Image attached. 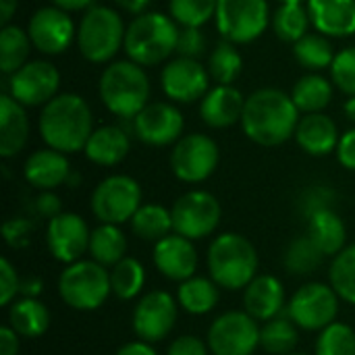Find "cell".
Here are the masks:
<instances>
[{
	"label": "cell",
	"instance_id": "cell-12",
	"mask_svg": "<svg viewBox=\"0 0 355 355\" xmlns=\"http://www.w3.org/2000/svg\"><path fill=\"white\" fill-rule=\"evenodd\" d=\"M171 214L175 233L191 241H198L210 237L218 229L223 208L216 196H212L210 191L191 189L177 198V202L171 208Z\"/></svg>",
	"mask_w": 355,
	"mask_h": 355
},
{
	"label": "cell",
	"instance_id": "cell-26",
	"mask_svg": "<svg viewBox=\"0 0 355 355\" xmlns=\"http://www.w3.org/2000/svg\"><path fill=\"white\" fill-rule=\"evenodd\" d=\"M29 139V119L25 106L19 104L10 94L0 96V156H17Z\"/></svg>",
	"mask_w": 355,
	"mask_h": 355
},
{
	"label": "cell",
	"instance_id": "cell-8",
	"mask_svg": "<svg viewBox=\"0 0 355 355\" xmlns=\"http://www.w3.org/2000/svg\"><path fill=\"white\" fill-rule=\"evenodd\" d=\"M341 297L331 283H306L287 302L285 314L300 327V331L320 333L339 316Z\"/></svg>",
	"mask_w": 355,
	"mask_h": 355
},
{
	"label": "cell",
	"instance_id": "cell-45",
	"mask_svg": "<svg viewBox=\"0 0 355 355\" xmlns=\"http://www.w3.org/2000/svg\"><path fill=\"white\" fill-rule=\"evenodd\" d=\"M333 83L347 96H355V46L337 52L331 64Z\"/></svg>",
	"mask_w": 355,
	"mask_h": 355
},
{
	"label": "cell",
	"instance_id": "cell-53",
	"mask_svg": "<svg viewBox=\"0 0 355 355\" xmlns=\"http://www.w3.org/2000/svg\"><path fill=\"white\" fill-rule=\"evenodd\" d=\"M114 355H158V354H156V349H154V345H152V343L137 339V341H129V343L121 345Z\"/></svg>",
	"mask_w": 355,
	"mask_h": 355
},
{
	"label": "cell",
	"instance_id": "cell-18",
	"mask_svg": "<svg viewBox=\"0 0 355 355\" xmlns=\"http://www.w3.org/2000/svg\"><path fill=\"white\" fill-rule=\"evenodd\" d=\"M92 231L87 223L75 212H60L52 220H48L46 229V245L54 260L73 264L81 260L89 252Z\"/></svg>",
	"mask_w": 355,
	"mask_h": 355
},
{
	"label": "cell",
	"instance_id": "cell-58",
	"mask_svg": "<svg viewBox=\"0 0 355 355\" xmlns=\"http://www.w3.org/2000/svg\"><path fill=\"white\" fill-rule=\"evenodd\" d=\"M343 110H345V114L349 116V121H354L355 123V96H349V100L345 102Z\"/></svg>",
	"mask_w": 355,
	"mask_h": 355
},
{
	"label": "cell",
	"instance_id": "cell-49",
	"mask_svg": "<svg viewBox=\"0 0 355 355\" xmlns=\"http://www.w3.org/2000/svg\"><path fill=\"white\" fill-rule=\"evenodd\" d=\"M166 355H212L210 347L204 339L196 335H181L175 341H171Z\"/></svg>",
	"mask_w": 355,
	"mask_h": 355
},
{
	"label": "cell",
	"instance_id": "cell-33",
	"mask_svg": "<svg viewBox=\"0 0 355 355\" xmlns=\"http://www.w3.org/2000/svg\"><path fill=\"white\" fill-rule=\"evenodd\" d=\"M291 98L304 114L322 112L333 100V83L318 73H308L295 81Z\"/></svg>",
	"mask_w": 355,
	"mask_h": 355
},
{
	"label": "cell",
	"instance_id": "cell-15",
	"mask_svg": "<svg viewBox=\"0 0 355 355\" xmlns=\"http://www.w3.org/2000/svg\"><path fill=\"white\" fill-rule=\"evenodd\" d=\"M4 87V92L25 108L46 106L58 96L60 73L48 60H27L19 71L8 75Z\"/></svg>",
	"mask_w": 355,
	"mask_h": 355
},
{
	"label": "cell",
	"instance_id": "cell-20",
	"mask_svg": "<svg viewBox=\"0 0 355 355\" xmlns=\"http://www.w3.org/2000/svg\"><path fill=\"white\" fill-rule=\"evenodd\" d=\"M152 260L156 270L164 279L175 283H183L196 277L200 266V256L193 241L179 233H171L164 239L156 241L152 250Z\"/></svg>",
	"mask_w": 355,
	"mask_h": 355
},
{
	"label": "cell",
	"instance_id": "cell-24",
	"mask_svg": "<svg viewBox=\"0 0 355 355\" xmlns=\"http://www.w3.org/2000/svg\"><path fill=\"white\" fill-rule=\"evenodd\" d=\"M314 29L327 37L355 35V0H306Z\"/></svg>",
	"mask_w": 355,
	"mask_h": 355
},
{
	"label": "cell",
	"instance_id": "cell-4",
	"mask_svg": "<svg viewBox=\"0 0 355 355\" xmlns=\"http://www.w3.org/2000/svg\"><path fill=\"white\" fill-rule=\"evenodd\" d=\"M181 27L175 19L158 10H146L135 15L125 31V54L129 60L141 67H154L164 62L171 54L177 52Z\"/></svg>",
	"mask_w": 355,
	"mask_h": 355
},
{
	"label": "cell",
	"instance_id": "cell-44",
	"mask_svg": "<svg viewBox=\"0 0 355 355\" xmlns=\"http://www.w3.org/2000/svg\"><path fill=\"white\" fill-rule=\"evenodd\" d=\"M335 202H337L335 189H331L327 185H312V187H308V189H304L300 193V198H297V210L308 220L316 212L335 208Z\"/></svg>",
	"mask_w": 355,
	"mask_h": 355
},
{
	"label": "cell",
	"instance_id": "cell-16",
	"mask_svg": "<svg viewBox=\"0 0 355 355\" xmlns=\"http://www.w3.org/2000/svg\"><path fill=\"white\" fill-rule=\"evenodd\" d=\"M27 33L33 48L42 54L56 56L69 50L77 40V29L67 10L58 6H42L27 23Z\"/></svg>",
	"mask_w": 355,
	"mask_h": 355
},
{
	"label": "cell",
	"instance_id": "cell-9",
	"mask_svg": "<svg viewBox=\"0 0 355 355\" xmlns=\"http://www.w3.org/2000/svg\"><path fill=\"white\" fill-rule=\"evenodd\" d=\"M89 206L100 223H129L141 206V187L129 175H110L96 185Z\"/></svg>",
	"mask_w": 355,
	"mask_h": 355
},
{
	"label": "cell",
	"instance_id": "cell-57",
	"mask_svg": "<svg viewBox=\"0 0 355 355\" xmlns=\"http://www.w3.org/2000/svg\"><path fill=\"white\" fill-rule=\"evenodd\" d=\"M17 4L19 0H0V23L2 25H8L15 10H17Z\"/></svg>",
	"mask_w": 355,
	"mask_h": 355
},
{
	"label": "cell",
	"instance_id": "cell-37",
	"mask_svg": "<svg viewBox=\"0 0 355 355\" xmlns=\"http://www.w3.org/2000/svg\"><path fill=\"white\" fill-rule=\"evenodd\" d=\"M310 23L312 21H310L308 6H304L302 2H283L270 19L277 37L287 44L300 42L308 33Z\"/></svg>",
	"mask_w": 355,
	"mask_h": 355
},
{
	"label": "cell",
	"instance_id": "cell-23",
	"mask_svg": "<svg viewBox=\"0 0 355 355\" xmlns=\"http://www.w3.org/2000/svg\"><path fill=\"white\" fill-rule=\"evenodd\" d=\"M245 108L243 94L233 85H216L200 102V116L210 129H227L241 123Z\"/></svg>",
	"mask_w": 355,
	"mask_h": 355
},
{
	"label": "cell",
	"instance_id": "cell-31",
	"mask_svg": "<svg viewBox=\"0 0 355 355\" xmlns=\"http://www.w3.org/2000/svg\"><path fill=\"white\" fill-rule=\"evenodd\" d=\"M92 260L98 264L112 268L127 256V237L121 231L119 225H106L100 223L89 237V252Z\"/></svg>",
	"mask_w": 355,
	"mask_h": 355
},
{
	"label": "cell",
	"instance_id": "cell-7",
	"mask_svg": "<svg viewBox=\"0 0 355 355\" xmlns=\"http://www.w3.org/2000/svg\"><path fill=\"white\" fill-rule=\"evenodd\" d=\"M112 293L110 270L96 260H77L67 264L58 277L60 300L77 312H94Z\"/></svg>",
	"mask_w": 355,
	"mask_h": 355
},
{
	"label": "cell",
	"instance_id": "cell-17",
	"mask_svg": "<svg viewBox=\"0 0 355 355\" xmlns=\"http://www.w3.org/2000/svg\"><path fill=\"white\" fill-rule=\"evenodd\" d=\"M210 73L208 69L196 58L177 56L175 60L166 62L160 73V85L168 100L179 104H191L202 100L210 87Z\"/></svg>",
	"mask_w": 355,
	"mask_h": 355
},
{
	"label": "cell",
	"instance_id": "cell-21",
	"mask_svg": "<svg viewBox=\"0 0 355 355\" xmlns=\"http://www.w3.org/2000/svg\"><path fill=\"white\" fill-rule=\"evenodd\" d=\"M243 310L258 322H268L287 310L285 285L275 275H258L243 289Z\"/></svg>",
	"mask_w": 355,
	"mask_h": 355
},
{
	"label": "cell",
	"instance_id": "cell-41",
	"mask_svg": "<svg viewBox=\"0 0 355 355\" xmlns=\"http://www.w3.org/2000/svg\"><path fill=\"white\" fill-rule=\"evenodd\" d=\"M329 283L337 295L355 306V243L339 252L329 268Z\"/></svg>",
	"mask_w": 355,
	"mask_h": 355
},
{
	"label": "cell",
	"instance_id": "cell-47",
	"mask_svg": "<svg viewBox=\"0 0 355 355\" xmlns=\"http://www.w3.org/2000/svg\"><path fill=\"white\" fill-rule=\"evenodd\" d=\"M21 291V277L8 258H0V306L8 308Z\"/></svg>",
	"mask_w": 355,
	"mask_h": 355
},
{
	"label": "cell",
	"instance_id": "cell-55",
	"mask_svg": "<svg viewBox=\"0 0 355 355\" xmlns=\"http://www.w3.org/2000/svg\"><path fill=\"white\" fill-rule=\"evenodd\" d=\"M116 6H121L125 12H131V15H141L148 10L150 2L152 0H114Z\"/></svg>",
	"mask_w": 355,
	"mask_h": 355
},
{
	"label": "cell",
	"instance_id": "cell-40",
	"mask_svg": "<svg viewBox=\"0 0 355 355\" xmlns=\"http://www.w3.org/2000/svg\"><path fill=\"white\" fill-rule=\"evenodd\" d=\"M243 71V58L237 52L235 44L223 40L210 52L208 58V73L218 85H233Z\"/></svg>",
	"mask_w": 355,
	"mask_h": 355
},
{
	"label": "cell",
	"instance_id": "cell-6",
	"mask_svg": "<svg viewBox=\"0 0 355 355\" xmlns=\"http://www.w3.org/2000/svg\"><path fill=\"white\" fill-rule=\"evenodd\" d=\"M125 31L121 15L102 4H94L81 17L77 27V46L85 60L94 64L110 62L125 46Z\"/></svg>",
	"mask_w": 355,
	"mask_h": 355
},
{
	"label": "cell",
	"instance_id": "cell-36",
	"mask_svg": "<svg viewBox=\"0 0 355 355\" xmlns=\"http://www.w3.org/2000/svg\"><path fill=\"white\" fill-rule=\"evenodd\" d=\"M31 40L25 29L19 25H2L0 29V71L8 77L19 71L29 56Z\"/></svg>",
	"mask_w": 355,
	"mask_h": 355
},
{
	"label": "cell",
	"instance_id": "cell-38",
	"mask_svg": "<svg viewBox=\"0 0 355 355\" xmlns=\"http://www.w3.org/2000/svg\"><path fill=\"white\" fill-rule=\"evenodd\" d=\"M110 285H112V295H116L123 302H131L139 297L146 287L144 264L133 256H125L119 264L110 268Z\"/></svg>",
	"mask_w": 355,
	"mask_h": 355
},
{
	"label": "cell",
	"instance_id": "cell-42",
	"mask_svg": "<svg viewBox=\"0 0 355 355\" xmlns=\"http://www.w3.org/2000/svg\"><path fill=\"white\" fill-rule=\"evenodd\" d=\"M316 355H355V327L335 320L318 333Z\"/></svg>",
	"mask_w": 355,
	"mask_h": 355
},
{
	"label": "cell",
	"instance_id": "cell-27",
	"mask_svg": "<svg viewBox=\"0 0 355 355\" xmlns=\"http://www.w3.org/2000/svg\"><path fill=\"white\" fill-rule=\"evenodd\" d=\"M131 150L129 135L116 125H104L94 129L83 152L89 162L98 166H116L127 158Z\"/></svg>",
	"mask_w": 355,
	"mask_h": 355
},
{
	"label": "cell",
	"instance_id": "cell-52",
	"mask_svg": "<svg viewBox=\"0 0 355 355\" xmlns=\"http://www.w3.org/2000/svg\"><path fill=\"white\" fill-rule=\"evenodd\" d=\"M19 341L21 335L10 324H4L0 329V355H19Z\"/></svg>",
	"mask_w": 355,
	"mask_h": 355
},
{
	"label": "cell",
	"instance_id": "cell-51",
	"mask_svg": "<svg viewBox=\"0 0 355 355\" xmlns=\"http://www.w3.org/2000/svg\"><path fill=\"white\" fill-rule=\"evenodd\" d=\"M337 160L343 168L355 171V127L347 129L341 137H339V146H337Z\"/></svg>",
	"mask_w": 355,
	"mask_h": 355
},
{
	"label": "cell",
	"instance_id": "cell-46",
	"mask_svg": "<svg viewBox=\"0 0 355 355\" xmlns=\"http://www.w3.org/2000/svg\"><path fill=\"white\" fill-rule=\"evenodd\" d=\"M206 35L200 27H181L179 40H177V54L183 58H200L206 52Z\"/></svg>",
	"mask_w": 355,
	"mask_h": 355
},
{
	"label": "cell",
	"instance_id": "cell-25",
	"mask_svg": "<svg viewBox=\"0 0 355 355\" xmlns=\"http://www.w3.org/2000/svg\"><path fill=\"white\" fill-rule=\"evenodd\" d=\"M297 146L310 156H327L339 146V131L331 116L324 112L304 114L295 129Z\"/></svg>",
	"mask_w": 355,
	"mask_h": 355
},
{
	"label": "cell",
	"instance_id": "cell-56",
	"mask_svg": "<svg viewBox=\"0 0 355 355\" xmlns=\"http://www.w3.org/2000/svg\"><path fill=\"white\" fill-rule=\"evenodd\" d=\"M52 4L67 12H75V10H87L89 6H94V0H52Z\"/></svg>",
	"mask_w": 355,
	"mask_h": 355
},
{
	"label": "cell",
	"instance_id": "cell-43",
	"mask_svg": "<svg viewBox=\"0 0 355 355\" xmlns=\"http://www.w3.org/2000/svg\"><path fill=\"white\" fill-rule=\"evenodd\" d=\"M218 0H171L168 12L179 27H202L216 17Z\"/></svg>",
	"mask_w": 355,
	"mask_h": 355
},
{
	"label": "cell",
	"instance_id": "cell-30",
	"mask_svg": "<svg viewBox=\"0 0 355 355\" xmlns=\"http://www.w3.org/2000/svg\"><path fill=\"white\" fill-rule=\"evenodd\" d=\"M175 297L183 312L191 316H204V314H210L220 302V287L210 277L196 275L179 283Z\"/></svg>",
	"mask_w": 355,
	"mask_h": 355
},
{
	"label": "cell",
	"instance_id": "cell-13",
	"mask_svg": "<svg viewBox=\"0 0 355 355\" xmlns=\"http://www.w3.org/2000/svg\"><path fill=\"white\" fill-rule=\"evenodd\" d=\"M179 310L181 308L177 297L171 295L168 291L154 289L144 293L137 300L131 316V327L135 337L152 345L164 341L177 324Z\"/></svg>",
	"mask_w": 355,
	"mask_h": 355
},
{
	"label": "cell",
	"instance_id": "cell-19",
	"mask_svg": "<svg viewBox=\"0 0 355 355\" xmlns=\"http://www.w3.org/2000/svg\"><path fill=\"white\" fill-rule=\"evenodd\" d=\"M183 127L185 121L181 110L168 102H148V106L133 116L135 135L154 148L177 144L183 137Z\"/></svg>",
	"mask_w": 355,
	"mask_h": 355
},
{
	"label": "cell",
	"instance_id": "cell-1",
	"mask_svg": "<svg viewBox=\"0 0 355 355\" xmlns=\"http://www.w3.org/2000/svg\"><path fill=\"white\" fill-rule=\"evenodd\" d=\"M300 123V108L291 94L277 87H262L245 98L241 116L243 133L258 146L275 148L295 135Z\"/></svg>",
	"mask_w": 355,
	"mask_h": 355
},
{
	"label": "cell",
	"instance_id": "cell-2",
	"mask_svg": "<svg viewBox=\"0 0 355 355\" xmlns=\"http://www.w3.org/2000/svg\"><path fill=\"white\" fill-rule=\"evenodd\" d=\"M37 129L48 148L62 154L81 152L94 133L92 108L77 94H58L42 106Z\"/></svg>",
	"mask_w": 355,
	"mask_h": 355
},
{
	"label": "cell",
	"instance_id": "cell-29",
	"mask_svg": "<svg viewBox=\"0 0 355 355\" xmlns=\"http://www.w3.org/2000/svg\"><path fill=\"white\" fill-rule=\"evenodd\" d=\"M8 324L25 339H37L50 329V310L40 297H21L8 306Z\"/></svg>",
	"mask_w": 355,
	"mask_h": 355
},
{
	"label": "cell",
	"instance_id": "cell-50",
	"mask_svg": "<svg viewBox=\"0 0 355 355\" xmlns=\"http://www.w3.org/2000/svg\"><path fill=\"white\" fill-rule=\"evenodd\" d=\"M33 208H35V212H37L42 218L52 220L54 216H58V214L62 212V202H60V198H58L54 191H42V193L35 198Z\"/></svg>",
	"mask_w": 355,
	"mask_h": 355
},
{
	"label": "cell",
	"instance_id": "cell-35",
	"mask_svg": "<svg viewBox=\"0 0 355 355\" xmlns=\"http://www.w3.org/2000/svg\"><path fill=\"white\" fill-rule=\"evenodd\" d=\"M300 343V327L289 316H277L260 327V347L270 355H287Z\"/></svg>",
	"mask_w": 355,
	"mask_h": 355
},
{
	"label": "cell",
	"instance_id": "cell-3",
	"mask_svg": "<svg viewBox=\"0 0 355 355\" xmlns=\"http://www.w3.org/2000/svg\"><path fill=\"white\" fill-rule=\"evenodd\" d=\"M208 277L227 291H243L260 268L254 243L241 233H220L212 239L206 254Z\"/></svg>",
	"mask_w": 355,
	"mask_h": 355
},
{
	"label": "cell",
	"instance_id": "cell-11",
	"mask_svg": "<svg viewBox=\"0 0 355 355\" xmlns=\"http://www.w3.org/2000/svg\"><path fill=\"white\" fill-rule=\"evenodd\" d=\"M206 343L212 355H254L260 347V324L245 310L223 312L212 320Z\"/></svg>",
	"mask_w": 355,
	"mask_h": 355
},
{
	"label": "cell",
	"instance_id": "cell-14",
	"mask_svg": "<svg viewBox=\"0 0 355 355\" xmlns=\"http://www.w3.org/2000/svg\"><path fill=\"white\" fill-rule=\"evenodd\" d=\"M220 150L218 144L204 133L183 135L171 152L173 175L183 183H202L218 166Z\"/></svg>",
	"mask_w": 355,
	"mask_h": 355
},
{
	"label": "cell",
	"instance_id": "cell-59",
	"mask_svg": "<svg viewBox=\"0 0 355 355\" xmlns=\"http://www.w3.org/2000/svg\"><path fill=\"white\" fill-rule=\"evenodd\" d=\"M279 2L283 4V2H304V0H279Z\"/></svg>",
	"mask_w": 355,
	"mask_h": 355
},
{
	"label": "cell",
	"instance_id": "cell-32",
	"mask_svg": "<svg viewBox=\"0 0 355 355\" xmlns=\"http://www.w3.org/2000/svg\"><path fill=\"white\" fill-rule=\"evenodd\" d=\"M129 225H131V231L137 239L152 241V243L175 233L173 214L168 208H164L160 204H141L139 210L129 220Z\"/></svg>",
	"mask_w": 355,
	"mask_h": 355
},
{
	"label": "cell",
	"instance_id": "cell-54",
	"mask_svg": "<svg viewBox=\"0 0 355 355\" xmlns=\"http://www.w3.org/2000/svg\"><path fill=\"white\" fill-rule=\"evenodd\" d=\"M42 291H44V281L37 275L21 279V291H19L21 297H40Z\"/></svg>",
	"mask_w": 355,
	"mask_h": 355
},
{
	"label": "cell",
	"instance_id": "cell-60",
	"mask_svg": "<svg viewBox=\"0 0 355 355\" xmlns=\"http://www.w3.org/2000/svg\"><path fill=\"white\" fill-rule=\"evenodd\" d=\"M287 355H308V354H302V352H291V354Z\"/></svg>",
	"mask_w": 355,
	"mask_h": 355
},
{
	"label": "cell",
	"instance_id": "cell-34",
	"mask_svg": "<svg viewBox=\"0 0 355 355\" xmlns=\"http://www.w3.org/2000/svg\"><path fill=\"white\" fill-rule=\"evenodd\" d=\"M324 254L308 235H297L289 241L283 254V266L293 277H310L324 264Z\"/></svg>",
	"mask_w": 355,
	"mask_h": 355
},
{
	"label": "cell",
	"instance_id": "cell-48",
	"mask_svg": "<svg viewBox=\"0 0 355 355\" xmlns=\"http://www.w3.org/2000/svg\"><path fill=\"white\" fill-rule=\"evenodd\" d=\"M33 231V223L29 218H10L2 225V237L10 248H25L29 243Z\"/></svg>",
	"mask_w": 355,
	"mask_h": 355
},
{
	"label": "cell",
	"instance_id": "cell-5",
	"mask_svg": "<svg viewBox=\"0 0 355 355\" xmlns=\"http://www.w3.org/2000/svg\"><path fill=\"white\" fill-rule=\"evenodd\" d=\"M100 100L108 112L133 119L150 102V79L141 64L133 60L110 62L100 77Z\"/></svg>",
	"mask_w": 355,
	"mask_h": 355
},
{
	"label": "cell",
	"instance_id": "cell-39",
	"mask_svg": "<svg viewBox=\"0 0 355 355\" xmlns=\"http://www.w3.org/2000/svg\"><path fill=\"white\" fill-rule=\"evenodd\" d=\"M293 56L304 69L318 73L322 69H331L337 54L331 40L316 31V33H306L300 42L293 44Z\"/></svg>",
	"mask_w": 355,
	"mask_h": 355
},
{
	"label": "cell",
	"instance_id": "cell-22",
	"mask_svg": "<svg viewBox=\"0 0 355 355\" xmlns=\"http://www.w3.org/2000/svg\"><path fill=\"white\" fill-rule=\"evenodd\" d=\"M23 177L31 187L40 191H52L69 181L71 164L67 154L58 150L52 148L35 150L33 154L27 156L23 164Z\"/></svg>",
	"mask_w": 355,
	"mask_h": 355
},
{
	"label": "cell",
	"instance_id": "cell-28",
	"mask_svg": "<svg viewBox=\"0 0 355 355\" xmlns=\"http://www.w3.org/2000/svg\"><path fill=\"white\" fill-rule=\"evenodd\" d=\"M306 235L318 245V250L327 258H335L339 252L347 248V229L343 218L335 212V208L316 212L312 218H308Z\"/></svg>",
	"mask_w": 355,
	"mask_h": 355
},
{
	"label": "cell",
	"instance_id": "cell-10",
	"mask_svg": "<svg viewBox=\"0 0 355 355\" xmlns=\"http://www.w3.org/2000/svg\"><path fill=\"white\" fill-rule=\"evenodd\" d=\"M266 0H218L216 29L231 44H250L270 25Z\"/></svg>",
	"mask_w": 355,
	"mask_h": 355
}]
</instances>
